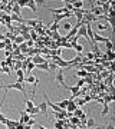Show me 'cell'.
Here are the masks:
<instances>
[{
    "label": "cell",
    "instance_id": "cell-1",
    "mask_svg": "<svg viewBox=\"0 0 115 129\" xmlns=\"http://www.w3.org/2000/svg\"><path fill=\"white\" fill-rule=\"evenodd\" d=\"M2 88H5L6 90H9V89H16V90H20V92H23V95H25V98H26V90H25V88H23L22 83L14 82V83H10V85H6V86L0 85V89H2Z\"/></svg>",
    "mask_w": 115,
    "mask_h": 129
},
{
    "label": "cell",
    "instance_id": "cell-2",
    "mask_svg": "<svg viewBox=\"0 0 115 129\" xmlns=\"http://www.w3.org/2000/svg\"><path fill=\"white\" fill-rule=\"evenodd\" d=\"M55 79H56V82L59 83V85H62L63 88H68V85L65 83V78H63V69H59V70H58V73H56Z\"/></svg>",
    "mask_w": 115,
    "mask_h": 129
},
{
    "label": "cell",
    "instance_id": "cell-3",
    "mask_svg": "<svg viewBox=\"0 0 115 129\" xmlns=\"http://www.w3.org/2000/svg\"><path fill=\"white\" fill-rule=\"evenodd\" d=\"M30 62H32V63L35 64V66H36V64L45 63V62H48V60H46V59H43V57H42V56L36 55V56H32V57H30Z\"/></svg>",
    "mask_w": 115,
    "mask_h": 129
},
{
    "label": "cell",
    "instance_id": "cell-4",
    "mask_svg": "<svg viewBox=\"0 0 115 129\" xmlns=\"http://www.w3.org/2000/svg\"><path fill=\"white\" fill-rule=\"evenodd\" d=\"M109 37H102L101 35H98V33L94 32V42H95V43H105V42L109 40Z\"/></svg>",
    "mask_w": 115,
    "mask_h": 129
},
{
    "label": "cell",
    "instance_id": "cell-5",
    "mask_svg": "<svg viewBox=\"0 0 115 129\" xmlns=\"http://www.w3.org/2000/svg\"><path fill=\"white\" fill-rule=\"evenodd\" d=\"M89 12H91L95 17H99V16H102V14H104L102 9H101V7H98V6H92L91 9H89Z\"/></svg>",
    "mask_w": 115,
    "mask_h": 129
},
{
    "label": "cell",
    "instance_id": "cell-6",
    "mask_svg": "<svg viewBox=\"0 0 115 129\" xmlns=\"http://www.w3.org/2000/svg\"><path fill=\"white\" fill-rule=\"evenodd\" d=\"M32 119V116L28 115V113H25V112H22V118L19 119V123H22V125H28V122Z\"/></svg>",
    "mask_w": 115,
    "mask_h": 129
},
{
    "label": "cell",
    "instance_id": "cell-7",
    "mask_svg": "<svg viewBox=\"0 0 115 129\" xmlns=\"http://www.w3.org/2000/svg\"><path fill=\"white\" fill-rule=\"evenodd\" d=\"M68 106H66V112H69V113H72V112L78 108L76 106V103H75V101H71V99H68Z\"/></svg>",
    "mask_w": 115,
    "mask_h": 129
},
{
    "label": "cell",
    "instance_id": "cell-8",
    "mask_svg": "<svg viewBox=\"0 0 115 129\" xmlns=\"http://www.w3.org/2000/svg\"><path fill=\"white\" fill-rule=\"evenodd\" d=\"M37 108H39V111H40L42 115L45 116V118H48V105H46V102H42Z\"/></svg>",
    "mask_w": 115,
    "mask_h": 129
},
{
    "label": "cell",
    "instance_id": "cell-9",
    "mask_svg": "<svg viewBox=\"0 0 115 129\" xmlns=\"http://www.w3.org/2000/svg\"><path fill=\"white\" fill-rule=\"evenodd\" d=\"M48 10L49 12H52V13H56V14H63L66 13L68 10L65 9V7H58V9H52V7H48Z\"/></svg>",
    "mask_w": 115,
    "mask_h": 129
},
{
    "label": "cell",
    "instance_id": "cell-10",
    "mask_svg": "<svg viewBox=\"0 0 115 129\" xmlns=\"http://www.w3.org/2000/svg\"><path fill=\"white\" fill-rule=\"evenodd\" d=\"M26 7L32 9V12H37V3L35 2V0H28V5H26Z\"/></svg>",
    "mask_w": 115,
    "mask_h": 129
},
{
    "label": "cell",
    "instance_id": "cell-11",
    "mask_svg": "<svg viewBox=\"0 0 115 129\" xmlns=\"http://www.w3.org/2000/svg\"><path fill=\"white\" fill-rule=\"evenodd\" d=\"M12 14H17V16H22V9L19 7L17 5H16V2H14V5L12 6Z\"/></svg>",
    "mask_w": 115,
    "mask_h": 129
},
{
    "label": "cell",
    "instance_id": "cell-12",
    "mask_svg": "<svg viewBox=\"0 0 115 129\" xmlns=\"http://www.w3.org/2000/svg\"><path fill=\"white\" fill-rule=\"evenodd\" d=\"M19 30H20V35H26V33H30L33 29L29 27V26H23V24H20V26H19Z\"/></svg>",
    "mask_w": 115,
    "mask_h": 129
},
{
    "label": "cell",
    "instance_id": "cell-13",
    "mask_svg": "<svg viewBox=\"0 0 115 129\" xmlns=\"http://www.w3.org/2000/svg\"><path fill=\"white\" fill-rule=\"evenodd\" d=\"M104 85H105V86H111V85H114V73H111L108 78L104 79Z\"/></svg>",
    "mask_w": 115,
    "mask_h": 129
},
{
    "label": "cell",
    "instance_id": "cell-14",
    "mask_svg": "<svg viewBox=\"0 0 115 129\" xmlns=\"http://www.w3.org/2000/svg\"><path fill=\"white\" fill-rule=\"evenodd\" d=\"M76 36L78 37H86L88 39V36H86V27H85V26H81V27L78 29V33H76Z\"/></svg>",
    "mask_w": 115,
    "mask_h": 129
},
{
    "label": "cell",
    "instance_id": "cell-15",
    "mask_svg": "<svg viewBox=\"0 0 115 129\" xmlns=\"http://www.w3.org/2000/svg\"><path fill=\"white\" fill-rule=\"evenodd\" d=\"M83 3L85 2H82V0H76V2H72V7L75 9H83Z\"/></svg>",
    "mask_w": 115,
    "mask_h": 129
},
{
    "label": "cell",
    "instance_id": "cell-16",
    "mask_svg": "<svg viewBox=\"0 0 115 129\" xmlns=\"http://www.w3.org/2000/svg\"><path fill=\"white\" fill-rule=\"evenodd\" d=\"M10 19H12V22H19V23H22L25 22V19L22 16H17V14H10Z\"/></svg>",
    "mask_w": 115,
    "mask_h": 129
},
{
    "label": "cell",
    "instance_id": "cell-17",
    "mask_svg": "<svg viewBox=\"0 0 115 129\" xmlns=\"http://www.w3.org/2000/svg\"><path fill=\"white\" fill-rule=\"evenodd\" d=\"M19 50L22 52V53H25V55H28L29 47H28V45H26V42H23L22 45H19Z\"/></svg>",
    "mask_w": 115,
    "mask_h": 129
},
{
    "label": "cell",
    "instance_id": "cell-18",
    "mask_svg": "<svg viewBox=\"0 0 115 129\" xmlns=\"http://www.w3.org/2000/svg\"><path fill=\"white\" fill-rule=\"evenodd\" d=\"M35 68H37V69H40V70H45V72H48V70H49V63H48V62H45V63L36 64Z\"/></svg>",
    "mask_w": 115,
    "mask_h": 129
},
{
    "label": "cell",
    "instance_id": "cell-19",
    "mask_svg": "<svg viewBox=\"0 0 115 129\" xmlns=\"http://www.w3.org/2000/svg\"><path fill=\"white\" fill-rule=\"evenodd\" d=\"M72 49H75V50L78 52V55H81L83 50V46L82 45H78V43H72Z\"/></svg>",
    "mask_w": 115,
    "mask_h": 129
},
{
    "label": "cell",
    "instance_id": "cell-20",
    "mask_svg": "<svg viewBox=\"0 0 115 129\" xmlns=\"http://www.w3.org/2000/svg\"><path fill=\"white\" fill-rule=\"evenodd\" d=\"M68 99H63V101H60L59 103H56V105L59 106L60 109H62V111H66V106H68Z\"/></svg>",
    "mask_w": 115,
    "mask_h": 129
},
{
    "label": "cell",
    "instance_id": "cell-21",
    "mask_svg": "<svg viewBox=\"0 0 115 129\" xmlns=\"http://www.w3.org/2000/svg\"><path fill=\"white\" fill-rule=\"evenodd\" d=\"M94 126H95V120L92 119V118H88L86 119V122H85V128H94Z\"/></svg>",
    "mask_w": 115,
    "mask_h": 129
},
{
    "label": "cell",
    "instance_id": "cell-22",
    "mask_svg": "<svg viewBox=\"0 0 115 129\" xmlns=\"http://www.w3.org/2000/svg\"><path fill=\"white\" fill-rule=\"evenodd\" d=\"M68 90H71V92H72V96H75V95H76V93L79 92V88L78 86H76V85H75V86H68Z\"/></svg>",
    "mask_w": 115,
    "mask_h": 129
},
{
    "label": "cell",
    "instance_id": "cell-23",
    "mask_svg": "<svg viewBox=\"0 0 115 129\" xmlns=\"http://www.w3.org/2000/svg\"><path fill=\"white\" fill-rule=\"evenodd\" d=\"M58 29H59V23L53 22V23L51 24V27L48 29V30H51V32H58Z\"/></svg>",
    "mask_w": 115,
    "mask_h": 129
},
{
    "label": "cell",
    "instance_id": "cell-24",
    "mask_svg": "<svg viewBox=\"0 0 115 129\" xmlns=\"http://www.w3.org/2000/svg\"><path fill=\"white\" fill-rule=\"evenodd\" d=\"M51 37L52 39H55V40H58V42H60V39H62V36L59 35V32H52Z\"/></svg>",
    "mask_w": 115,
    "mask_h": 129
},
{
    "label": "cell",
    "instance_id": "cell-25",
    "mask_svg": "<svg viewBox=\"0 0 115 129\" xmlns=\"http://www.w3.org/2000/svg\"><path fill=\"white\" fill-rule=\"evenodd\" d=\"M108 113H109V106L106 105V103H104V109H102L101 115H102V116H106Z\"/></svg>",
    "mask_w": 115,
    "mask_h": 129
},
{
    "label": "cell",
    "instance_id": "cell-26",
    "mask_svg": "<svg viewBox=\"0 0 115 129\" xmlns=\"http://www.w3.org/2000/svg\"><path fill=\"white\" fill-rule=\"evenodd\" d=\"M105 47H106V50H112V52H114V45H112L111 39L108 42H105Z\"/></svg>",
    "mask_w": 115,
    "mask_h": 129
},
{
    "label": "cell",
    "instance_id": "cell-27",
    "mask_svg": "<svg viewBox=\"0 0 115 129\" xmlns=\"http://www.w3.org/2000/svg\"><path fill=\"white\" fill-rule=\"evenodd\" d=\"M69 122H72V123H76L81 126V122H79V118H76V116H71L69 118Z\"/></svg>",
    "mask_w": 115,
    "mask_h": 129
},
{
    "label": "cell",
    "instance_id": "cell-28",
    "mask_svg": "<svg viewBox=\"0 0 115 129\" xmlns=\"http://www.w3.org/2000/svg\"><path fill=\"white\" fill-rule=\"evenodd\" d=\"M36 80H37V78H35V76H28L25 79V82H28V83H35Z\"/></svg>",
    "mask_w": 115,
    "mask_h": 129
},
{
    "label": "cell",
    "instance_id": "cell-29",
    "mask_svg": "<svg viewBox=\"0 0 115 129\" xmlns=\"http://www.w3.org/2000/svg\"><path fill=\"white\" fill-rule=\"evenodd\" d=\"M33 69H35V64H33L32 62H29V63H28V68H26V73H30Z\"/></svg>",
    "mask_w": 115,
    "mask_h": 129
},
{
    "label": "cell",
    "instance_id": "cell-30",
    "mask_svg": "<svg viewBox=\"0 0 115 129\" xmlns=\"http://www.w3.org/2000/svg\"><path fill=\"white\" fill-rule=\"evenodd\" d=\"M86 75H88V73H86L83 69H81L79 72H76V76H78V78H86Z\"/></svg>",
    "mask_w": 115,
    "mask_h": 129
},
{
    "label": "cell",
    "instance_id": "cell-31",
    "mask_svg": "<svg viewBox=\"0 0 115 129\" xmlns=\"http://www.w3.org/2000/svg\"><path fill=\"white\" fill-rule=\"evenodd\" d=\"M23 42H25V40H23L22 36H16V37H14V42H13V43H16V45H22Z\"/></svg>",
    "mask_w": 115,
    "mask_h": 129
},
{
    "label": "cell",
    "instance_id": "cell-32",
    "mask_svg": "<svg viewBox=\"0 0 115 129\" xmlns=\"http://www.w3.org/2000/svg\"><path fill=\"white\" fill-rule=\"evenodd\" d=\"M12 33H13V36H20V30H19V26H14L13 30H12Z\"/></svg>",
    "mask_w": 115,
    "mask_h": 129
},
{
    "label": "cell",
    "instance_id": "cell-33",
    "mask_svg": "<svg viewBox=\"0 0 115 129\" xmlns=\"http://www.w3.org/2000/svg\"><path fill=\"white\" fill-rule=\"evenodd\" d=\"M106 29H108L106 23H98V30H106Z\"/></svg>",
    "mask_w": 115,
    "mask_h": 129
},
{
    "label": "cell",
    "instance_id": "cell-34",
    "mask_svg": "<svg viewBox=\"0 0 115 129\" xmlns=\"http://www.w3.org/2000/svg\"><path fill=\"white\" fill-rule=\"evenodd\" d=\"M75 103H76V106L79 108V106H83V105H85V101H83V98H79V99L75 102Z\"/></svg>",
    "mask_w": 115,
    "mask_h": 129
},
{
    "label": "cell",
    "instance_id": "cell-35",
    "mask_svg": "<svg viewBox=\"0 0 115 129\" xmlns=\"http://www.w3.org/2000/svg\"><path fill=\"white\" fill-rule=\"evenodd\" d=\"M85 57H86L88 60H94V59H95V55H94L92 52H88V53H86V56H85Z\"/></svg>",
    "mask_w": 115,
    "mask_h": 129
},
{
    "label": "cell",
    "instance_id": "cell-36",
    "mask_svg": "<svg viewBox=\"0 0 115 129\" xmlns=\"http://www.w3.org/2000/svg\"><path fill=\"white\" fill-rule=\"evenodd\" d=\"M62 27H63L65 30H68V32H69V30H71V29L74 27V26H72V24H71V23H69V22H68V23H65L63 26H62Z\"/></svg>",
    "mask_w": 115,
    "mask_h": 129
},
{
    "label": "cell",
    "instance_id": "cell-37",
    "mask_svg": "<svg viewBox=\"0 0 115 129\" xmlns=\"http://www.w3.org/2000/svg\"><path fill=\"white\" fill-rule=\"evenodd\" d=\"M6 119H7V118H6V116L0 112V123H6Z\"/></svg>",
    "mask_w": 115,
    "mask_h": 129
},
{
    "label": "cell",
    "instance_id": "cell-38",
    "mask_svg": "<svg viewBox=\"0 0 115 129\" xmlns=\"http://www.w3.org/2000/svg\"><path fill=\"white\" fill-rule=\"evenodd\" d=\"M83 85H85V79H81V80L76 83V86H78L79 89H81V86H83Z\"/></svg>",
    "mask_w": 115,
    "mask_h": 129
},
{
    "label": "cell",
    "instance_id": "cell-39",
    "mask_svg": "<svg viewBox=\"0 0 115 129\" xmlns=\"http://www.w3.org/2000/svg\"><path fill=\"white\" fill-rule=\"evenodd\" d=\"M16 75H17L19 78H23V75H25V72H23L22 69H19V70H16Z\"/></svg>",
    "mask_w": 115,
    "mask_h": 129
},
{
    "label": "cell",
    "instance_id": "cell-40",
    "mask_svg": "<svg viewBox=\"0 0 115 129\" xmlns=\"http://www.w3.org/2000/svg\"><path fill=\"white\" fill-rule=\"evenodd\" d=\"M104 129H115V126H114V123H108Z\"/></svg>",
    "mask_w": 115,
    "mask_h": 129
},
{
    "label": "cell",
    "instance_id": "cell-41",
    "mask_svg": "<svg viewBox=\"0 0 115 129\" xmlns=\"http://www.w3.org/2000/svg\"><path fill=\"white\" fill-rule=\"evenodd\" d=\"M16 82H17V83H22V85H23V82H25V76H23V78H17V80H16Z\"/></svg>",
    "mask_w": 115,
    "mask_h": 129
},
{
    "label": "cell",
    "instance_id": "cell-42",
    "mask_svg": "<svg viewBox=\"0 0 115 129\" xmlns=\"http://www.w3.org/2000/svg\"><path fill=\"white\" fill-rule=\"evenodd\" d=\"M60 53H62V49H56V55L55 56H59L60 57Z\"/></svg>",
    "mask_w": 115,
    "mask_h": 129
},
{
    "label": "cell",
    "instance_id": "cell-43",
    "mask_svg": "<svg viewBox=\"0 0 115 129\" xmlns=\"http://www.w3.org/2000/svg\"><path fill=\"white\" fill-rule=\"evenodd\" d=\"M83 101H85V103L89 102V101H91V96H83Z\"/></svg>",
    "mask_w": 115,
    "mask_h": 129
},
{
    "label": "cell",
    "instance_id": "cell-44",
    "mask_svg": "<svg viewBox=\"0 0 115 129\" xmlns=\"http://www.w3.org/2000/svg\"><path fill=\"white\" fill-rule=\"evenodd\" d=\"M5 35H3V33H0V42H5Z\"/></svg>",
    "mask_w": 115,
    "mask_h": 129
},
{
    "label": "cell",
    "instance_id": "cell-45",
    "mask_svg": "<svg viewBox=\"0 0 115 129\" xmlns=\"http://www.w3.org/2000/svg\"><path fill=\"white\" fill-rule=\"evenodd\" d=\"M6 66H7V64H6L5 60H3V62H0V68H6Z\"/></svg>",
    "mask_w": 115,
    "mask_h": 129
},
{
    "label": "cell",
    "instance_id": "cell-46",
    "mask_svg": "<svg viewBox=\"0 0 115 129\" xmlns=\"http://www.w3.org/2000/svg\"><path fill=\"white\" fill-rule=\"evenodd\" d=\"M28 125H30V126H32V125H35V119L32 118V119H30V120L28 122Z\"/></svg>",
    "mask_w": 115,
    "mask_h": 129
},
{
    "label": "cell",
    "instance_id": "cell-47",
    "mask_svg": "<svg viewBox=\"0 0 115 129\" xmlns=\"http://www.w3.org/2000/svg\"><path fill=\"white\" fill-rule=\"evenodd\" d=\"M23 129H32V126H30V125H25V128Z\"/></svg>",
    "mask_w": 115,
    "mask_h": 129
},
{
    "label": "cell",
    "instance_id": "cell-48",
    "mask_svg": "<svg viewBox=\"0 0 115 129\" xmlns=\"http://www.w3.org/2000/svg\"><path fill=\"white\" fill-rule=\"evenodd\" d=\"M94 129H104V126H97V128H94Z\"/></svg>",
    "mask_w": 115,
    "mask_h": 129
},
{
    "label": "cell",
    "instance_id": "cell-49",
    "mask_svg": "<svg viewBox=\"0 0 115 129\" xmlns=\"http://www.w3.org/2000/svg\"><path fill=\"white\" fill-rule=\"evenodd\" d=\"M0 73H3V69H2V68H0Z\"/></svg>",
    "mask_w": 115,
    "mask_h": 129
}]
</instances>
